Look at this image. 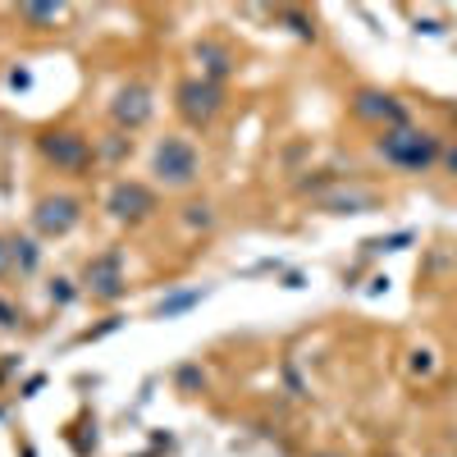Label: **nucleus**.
Instances as JSON below:
<instances>
[{
	"label": "nucleus",
	"mask_w": 457,
	"mask_h": 457,
	"mask_svg": "<svg viewBox=\"0 0 457 457\" xmlns=\"http://www.w3.org/2000/svg\"><path fill=\"white\" fill-rule=\"evenodd\" d=\"M151 174H156L161 187H170V193H179V187H193L202 179V156H197V146L187 142V137H161L156 146V156H151Z\"/></svg>",
	"instance_id": "nucleus-1"
},
{
	"label": "nucleus",
	"mask_w": 457,
	"mask_h": 457,
	"mask_svg": "<svg viewBox=\"0 0 457 457\" xmlns=\"http://www.w3.org/2000/svg\"><path fill=\"white\" fill-rule=\"evenodd\" d=\"M220 105H224V92H220L211 79H193V83L179 87V114H183L193 129H206L215 114H220Z\"/></svg>",
	"instance_id": "nucleus-2"
},
{
	"label": "nucleus",
	"mask_w": 457,
	"mask_h": 457,
	"mask_svg": "<svg viewBox=\"0 0 457 457\" xmlns=\"http://www.w3.org/2000/svg\"><path fill=\"white\" fill-rule=\"evenodd\" d=\"M379 151H385L389 161H398V165L416 170V165H430L439 146H435V137H430V133H389L385 142H379Z\"/></svg>",
	"instance_id": "nucleus-3"
},
{
	"label": "nucleus",
	"mask_w": 457,
	"mask_h": 457,
	"mask_svg": "<svg viewBox=\"0 0 457 457\" xmlns=\"http://www.w3.org/2000/svg\"><path fill=\"white\" fill-rule=\"evenodd\" d=\"M42 151L55 170H83L92 161V142L83 133H46L42 137Z\"/></svg>",
	"instance_id": "nucleus-4"
},
{
	"label": "nucleus",
	"mask_w": 457,
	"mask_h": 457,
	"mask_svg": "<svg viewBox=\"0 0 457 457\" xmlns=\"http://www.w3.org/2000/svg\"><path fill=\"white\" fill-rule=\"evenodd\" d=\"M32 220H37V228H42L46 238H60V234H69V228L83 220V211H79V202H73V197H42Z\"/></svg>",
	"instance_id": "nucleus-5"
},
{
	"label": "nucleus",
	"mask_w": 457,
	"mask_h": 457,
	"mask_svg": "<svg viewBox=\"0 0 457 457\" xmlns=\"http://www.w3.org/2000/svg\"><path fill=\"white\" fill-rule=\"evenodd\" d=\"M110 211H114V220L137 224V220H146L151 211H156V193H151V187H142V183H120V187L110 193Z\"/></svg>",
	"instance_id": "nucleus-6"
},
{
	"label": "nucleus",
	"mask_w": 457,
	"mask_h": 457,
	"mask_svg": "<svg viewBox=\"0 0 457 457\" xmlns=\"http://www.w3.org/2000/svg\"><path fill=\"white\" fill-rule=\"evenodd\" d=\"M146 114H151V101H146V92H142V87L120 92V101H114V124L137 129V124H146Z\"/></svg>",
	"instance_id": "nucleus-7"
},
{
	"label": "nucleus",
	"mask_w": 457,
	"mask_h": 457,
	"mask_svg": "<svg viewBox=\"0 0 457 457\" xmlns=\"http://www.w3.org/2000/svg\"><path fill=\"white\" fill-rule=\"evenodd\" d=\"M96 284L101 297H114L120 293V265H114V256H101L96 265H87V288Z\"/></svg>",
	"instance_id": "nucleus-8"
},
{
	"label": "nucleus",
	"mask_w": 457,
	"mask_h": 457,
	"mask_svg": "<svg viewBox=\"0 0 457 457\" xmlns=\"http://www.w3.org/2000/svg\"><path fill=\"white\" fill-rule=\"evenodd\" d=\"M14 265H19V270H32V265H37V247L14 238Z\"/></svg>",
	"instance_id": "nucleus-9"
},
{
	"label": "nucleus",
	"mask_w": 457,
	"mask_h": 457,
	"mask_svg": "<svg viewBox=\"0 0 457 457\" xmlns=\"http://www.w3.org/2000/svg\"><path fill=\"white\" fill-rule=\"evenodd\" d=\"M10 265H14V243H10V238H0V275H5Z\"/></svg>",
	"instance_id": "nucleus-10"
}]
</instances>
